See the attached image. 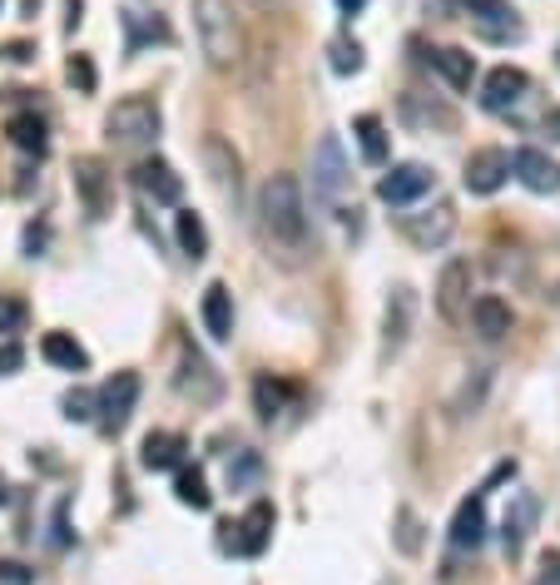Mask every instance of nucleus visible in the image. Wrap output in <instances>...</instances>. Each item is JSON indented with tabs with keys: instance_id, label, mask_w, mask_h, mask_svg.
<instances>
[{
	"instance_id": "nucleus-1",
	"label": "nucleus",
	"mask_w": 560,
	"mask_h": 585,
	"mask_svg": "<svg viewBox=\"0 0 560 585\" xmlns=\"http://www.w3.org/2000/svg\"><path fill=\"white\" fill-rule=\"evenodd\" d=\"M258 223H263V239L288 263H298L303 253H308V209H303V189L293 174H273L268 184H263Z\"/></svg>"
},
{
	"instance_id": "nucleus-2",
	"label": "nucleus",
	"mask_w": 560,
	"mask_h": 585,
	"mask_svg": "<svg viewBox=\"0 0 560 585\" xmlns=\"http://www.w3.org/2000/svg\"><path fill=\"white\" fill-rule=\"evenodd\" d=\"M194 26H198V46H204L214 70H234L243 60V30L228 0H194Z\"/></svg>"
},
{
	"instance_id": "nucleus-3",
	"label": "nucleus",
	"mask_w": 560,
	"mask_h": 585,
	"mask_svg": "<svg viewBox=\"0 0 560 585\" xmlns=\"http://www.w3.org/2000/svg\"><path fill=\"white\" fill-rule=\"evenodd\" d=\"M160 104L150 100V94H130V100H120L110 110V120H104V134H110L120 149H144L160 140Z\"/></svg>"
},
{
	"instance_id": "nucleus-4",
	"label": "nucleus",
	"mask_w": 560,
	"mask_h": 585,
	"mask_svg": "<svg viewBox=\"0 0 560 585\" xmlns=\"http://www.w3.org/2000/svg\"><path fill=\"white\" fill-rule=\"evenodd\" d=\"M134 402H140V372H114V377L94 392V422H100V432H124Z\"/></svg>"
},
{
	"instance_id": "nucleus-5",
	"label": "nucleus",
	"mask_w": 560,
	"mask_h": 585,
	"mask_svg": "<svg viewBox=\"0 0 560 585\" xmlns=\"http://www.w3.org/2000/svg\"><path fill=\"white\" fill-rule=\"evenodd\" d=\"M224 546L238 551V556H263L273 541V506L268 502H253L248 512H243V521H224Z\"/></svg>"
},
{
	"instance_id": "nucleus-6",
	"label": "nucleus",
	"mask_w": 560,
	"mask_h": 585,
	"mask_svg": "<svg viewBox=\"0 0 560 585\" xmlns=\"http://www.w3.org/2000/svg\"><path fill=\"white\" fill-rule=\"evenodd\" d=\"M431 184H437V174L427 164H393V174L377 179V199L401 209V204H417L421 194H431Z\"/></svg>"
},
{
	"instance_id": "nucleus-7",
	"label": "nucleus",
	"mask_w": 560,
	"mask_h": 585,
	"mask_svg": "<svg viewBox=\"0 0 560 585\" xmlns=\"http://www.w3.org/2000/svg\"><path fill=\"white\" fill-rule=\"evenodd\" d=\"M437 313L447 323H467L471 313V263L467 259H451L437 279Z\"/></svg>"
},
{
	"instance_id": "nucleus-8",
	"label": "nucleus",
	"mask_w": 560,
	"mask_h": 585,
	"mask_svg": "<svg viewBox=\"0 0 560 585\" xmlns=\"http://www.w3.org/2000/svg\"><path fill=\"white\" fill-rule=\"evenodd\" d=\"M401 233H407L417 249H441V243L457 233V209L441 199L437 209H421V214H407L401 219Z\"/></svg>"
},
{
	"instance_id": "nucleus-9",
	"label": "nucleus",
	"mask_w": 560,
	"mask_h": 585,
	"mask_svg": "<svg viewBox=\"0 0 560 585\" xmlns=\"http://www.w3.org/2000/svg\"><path fill=\"white\" fill-rule=\"evenodd\" d=\"M511 174L521 179L531 194H560V164L546 149H516L511 154Z\"/></svg>"
},
{
	"instance_id": "nucleus-10",
	"label": "nucleus",
	"mask_w": 560,
	"mask_h": 585,
	"mask_svg": "<svg viewBox=\"0 0 560 585\" xmlns=\"http://www.w3.org/2000/svg\"><path fill=\"white\" fill-rule=\"evenodd\" d=\"M134 184H140V194L154 199V204H179V199H184V179L174 174L169 159H140V164H134Z\"/></svg>"
},
{
	"instance_id": "nucleus-11",
	"label": "nucleus",
	"mask_w": 560,
	"mask_h": 585,
	"mask_svg": "<svg viewBox=\"0 0 560 585\" xmlns=\"http://www.w3.org/2000/svg\"><path fill=\"white\" fill-rule=\"evenodd\" d=\"M536 516H541V502H536L531 492H516L511 506H506V521H501V541H506V556H521L526 541H531L536 531Z\"/></svg>"
},
{
	"instance_id": "nucleus-12",
	"label": "nucleus",
	"mask_w": 560,
	"mask_h": 585,
	"mask_svg": "<svg viewBox=\"0 0 560 585\" xmlns=\"http://www.w3.org/2000/svg\"><path fill=\"white\" fill-rule=\"evenodd\" d=\"M526 90H531V74L516 70V65H496L491 74H486V84H481V104L491 114H506Z\"/></svg>"
},
{
	"instance_id": "nucleus-13",
	"label": "nucleus",
	"mask_w": 560,
	"mask_h": 585,
	"mask_svg": "<svg viewBox=\"0 0 560 585\" xmlns=\"http://www.w3.org/2000/svg\"><path fill=\"white\" fill-rule=\"evenodd\" d=\"M511 179V154L506 149H477L467 159V189L471 194H496Z\"/></svg>"
},
{
	"instance_id": "nucleus-14",
	"label": "nucleus",
	"mask_w": 560,
	"mask_h": 585,
	"mask_svg": "<svg viewBox=\"0 0 560 585\" xmlns=\"http://www.w3.org/2000/svg\"><path fill=\"white\" fill-rule=\"evenodd\" d=\"M75 189H80L84 209H90V219H104V214H110V169H104L94 154L75 159Z\"/></svg>"
},
{
	"instance_id": "nucleus-15",
	"label": "nucleus",
	"mask_w": 560,
	"mask_h": 585,
	"mask_svg": "<svg viewBox=\"0 0 560 585\" xmlns=\"http://www.w3.org/2000/svg\"><path fill=\"white\" fill-rule=\"evenodd\" d=\"M313 184H318V194L327 199V204L347 189V159H343V144H337L333 134L318 144V159H313Z\"/></svg>"
},
{
	"instance_id": "nucleus-16",
	"label": "nucleus",
	"mask_w": 560,
	"mask_h": 585,
	"mask_svg": "<svg viewBox=\"0 0 560 585\" xmlns=\"http://www.w3.org/2000/svg\"><path fill=\"white\" fill-rule=\"evenodd\" d=\"M486 541V496L471 492L467 502L457 506V516H451V546L457 551H477Z\"/></svg>"
},
{
	"instance_id": "nucleus-17",
	"label": "nucleus",
	"mask_w": 560,
	"mask_h": 585,
	"mask_svg": "<svg viewBox=\"0 0 560 585\" xmlns=\"http://www.w3.org/2000/svg\"><path fill=\"white\" fill-rule=\"evenodd\" d=\"M184 452H189V442L179 437V432H150L140 446V466L144 472H179V466H184Z\"/></svg>"
},
{
	"instance_id": "nucleus-18",
	"label": "nucleus",
	"mask_w": 560,
	"mask_h": 585,
	"mask_svg": "<svg viewBox=\"0 0 560 585\" xmlns=\"http://www.w3.org/2000/svg\"><path fill=\"white\" fill-rule=\"evenodd\" d=\"M427 65L437 70L441 80L451 84V90H471V80H477V60H471V50H457V46L431 50V56H427Z\"/></svg>"
},
{
	"instance_id": "nucleus-19",
	"label": "nucleus",
	"mask_w": 560,
	"mask_h": 585,
	"mask_svg": "<svg viewBox=\"0 0 560 585\" xmlns=\"http://www.w3.org/2000/svg\"><path fill=\"white\" fill-rule=\"evenodd\" d=\"M204 327H208V337H218V343L234 337V293H228L224 283H208L204 289Z\"/></svg>"
},
{
	"instance_id": "nucleus-20",
	"label": "nucleus",
	"mask_w": 560,
	"mask_h": 585,
	"mask_svg": "<svg viewBox=\"0 0 560 585\" xmlns=\"http://www.w3.org/2000/svg\"><path fill=\"white\" fill-rule=\"evenodd\" d=\"M411 307H417V297H411V289H393V297H387V323H383V353L393 357L401 343H407V327H411Z\"/></svg>"
},
{
	"instance_id": "nucleus-21",
	"label": "nucleus",
	"mask_w": 560,
	"mask_h": 585,
	"mask_svg": "<svg viewBox=\"0 0 560 585\" xmlns=\"http://www.w3.org/2000/svg\"><path fill=\"white\" fill-rule=\"evenodd\" d=\"M467 317L477 323V333H481V337H491V343H496V337L511 333V303H501L496 293H481L477 303H471V313H467Z\"/></svg>"
},
{
	"instance_id": "nucleus-22",
	"label": "nucleus",
	"mask_w": 560,
	"mask_h": 585,
	"mask_svg": "<svg viewBox=\"0 0 560 585\" xmlns=\"http://www.w3.org/2000/svg\"><path fill=\"white\" fill-rule=\"evenodd\" d=\"M40 357H45L50 367H65V372H84V367H90V353H84L70 333H45V337H40Z\"/></svg>"
},
{
	"instance_id": "nucleus-23",
	"label": "nucleus",
	"mask_w": 560,
	"mask_h": 585,
	"mask_svg": "<svg viewBox=\"0 0 560 585\" xmlns=\"http://www.w3.org/2000/svg\"><path fill=\"white\" fill-rule=\"evenodd\" d=\"M6 134H10V144H16L20 154H35L40 159L50 149V134H45V120H40V114H10Z\"/></svg>"
},
{
	"instance_id": "nucleus-24",
	"label": "nucleus",
	"mask_w": 560,
	"mask_h": 585,
	"mask_svg": "<svg viewBox=\"0 0 560 585\" xmlns=\"http://www.w3.org/2000/svg\"><path fill=\"white\" fill-rule=\"evenodd\" d=\"M179 387L194 392L198 402H214L218 397V377L208 372V363L194 353V347H184V372H179Z\"/></svg>"
},
{
	"instance_id": "nucleus-25",
	"label": "nucleus",
	"mask_w": 560,
	"mask_h": 585,
	"mask_svg": "<svg viewBox=\"0 0 560 585\" xmlns=\"http://www.w3.org/2000/svg\"><path fill=\"white\" fill-rule=\"evenodd\" d=\"M124 30H130V40H124V50H130V56H140L144 46H154V40H169V26L160 16H140V10H124Z\"/></svg>"
},
{
	"instance_id": "nucleus-26",
	"label": "nucleus",
	"mask_w": 560,
	"mask_h": 585,
	"mask_svg": "<svg viewBox=\"0 0 560 585\" xmlns=\"http://www.w3.org/2000/svg\"><path fill=\"white\" fill-rule=\"evenodd\" d=\"M288 397H293V387H288L283 377H268V372H263V377L253 382V407H258V417H263V422L278 417V412L288 407Z\"/></svg>"
},
{
	"instance_id": "nucleus-27",
	"label": "nucleus",
	"mask_w": 560,
	"mask_h": 585,
	"mask_svg": "<svg viewBox=\"0 0 560 585\" xmlns=\"http://www.w3.org/2000/svg\"><path fill=\"white\" fill-rule=\"evenodd\" d=\"M353 134H357V144H363L367 164H387V124L377 120V114H357Z\"/></svg>"
},
{
	"instance_id": "nucleus-28",
	"label": "nucleus",
	"mask_w": 560,
	"mask_h": 585,
	"mask_svg": "<svg viewBox=\"0 0 560 585\" xmlns=\"http://www.w3.org/2000/svg\"><path fill=\"white\" fill-rule=\"evenodd\" d=\"M204 154L214 159L218 189H224V194H228V199H234V204H238V189H243V179H238V154H234V149H228L224 140H208V144H204Z\"/></svg>"
},
{
	"instance_id": "nucleus-29",
	"label": "nucleus",
	"mask_w": 560,
	"mask_h": 585,
	"mask_svg": "<svg viewBox=\"0 0 560 585\" xmlns=\"http://www.w3.org/2000/svg\"><path fill=\"white\" fill-rule=\"evenodd\" d=\"M174 496L184 506H194V512H208V506H214V492H208V482H204V472H198V466H179Z\"/></svg>"
},
{
	"instance_id": "nucleus-30",
	"label": "nucleus",
	"mask_w": 560,
	"mask_h": 585,
	"mask_svg": "<svg viewBox=\"0 0 560 585\" xmlns=\"http://www.w3.org/2000/svg\"><path fill=\"white\" fill-rule=\"evenodd\" d=\"M174 233H179V249H184L194 263L208 253V229H204V219H198L194 209H184V214L174 219Z\"/></svg>"
},
{
	"instance_id": "nucleus-31",
	"label": "nucleus",
	"mask_w": 560,
	"mask_h": 585,
	"mask_svg": "<svg viewBox=\"0 0 560 585\" xmlns=\"http://www.w3.org/2000/svg\"><path fill=\"white\" fill-rule=\"evenodd\" d=\"M258 476H263V456H258V452H238L234 462H228V486H234V492L253 486Z\"/></svg>"
},
{
	"instance_id": "nucleus-32",
	"label": "nucleus",
	"mask_w": 560,
	"mask_h": 585,
	"mask_svg": "<svg viewBox=\"0 0 560 585\" xmlns=\"http://www.w3.org/2000/svg\"><path fill=\"white\" fill-rule=\"evenodd\" d=\"M327 56H333V70L337 74H357V70H363V46H357V40H347V36H337L333 46H327Z\"/></svg>"
},
{
	"instance_id": "nucleus-33",
	"label": "nucleus",
	"mask_w": 560,
	"mask_h": 585,
	"mask_svg": "<svg viewBox=\"0 0 560 585\" xmlns=\"http://www.w3.org/2000/svg\"><path fill=\"white\" fill-rule=\"evenodd\" d=\"M26 317H30V307L20 303V297H10V293H0V333H20L26 327Z\"/></svg>"
},
{
	"instance_id": "nucleus-34",
	"label": "nucleus",
	"mask_w": 560,
	"mask_h": 585,
	"mask_svg": "<svg viewBox=\"0 0 560 585\" xmlns=\"http://www.w3.org/2000/svg\"><path fill=\"white\" fill-rule=\"evenodd\" d=\"M65 74H70V84H75L80 94H94V84H100V74H94V60L90 56H70Z\"/></svg>"
},
{
	"instance_id": "nucleus-35",
	"label": "nucleus",
	"mask_w": 560,
	"mask_h": 585,
	"mask_svg": "<svg viewBox=\"0 0 560 585\" xmlns=\"http://www.w3.org/2000/svg\"><path fill=\"white\" fill-rule=\"evenodd\" d=\"M417 531H421V521L411 516L407 506H401V512H397V546L407 551V556H417V551H421V536H417Z\"/></svg>"
},
{
	"instance_id": "nucleus-36",
	"label": "nucleus",
	"mask_w": 560,
	"mask_h": 585,
	"mask_svg": "<svg viewBox=\"0 0 560 585\" xmlns=\"http://www.w3.org/2000/svg\"><path fill=\"white\" fill-rule=\"evenodd\" d=\"M65 417L70 422H94V392H84V387H75V392H65Z\"/></svg>"
},
{
	"instance_id": "nucleus-37",
	"label": "nucleus",
	"mask_w": 560,
	"mask_h": 585,
	"mask_svg": "<svg viewBox=\"0 0 560 585\" xmlns=\"http://www.w3.org/2000/svg\"><path fill=\"white\" fill-rule=\"evenodd\" d=\"M461 10H467L471 20H481V26H491V20L511 16V6H506V0H461Z\"/></svg>"
},
{
	"instance_id": "nucleus-38",
	"label": "nucleus",
	"mask_w": 560,
	"mask_h": 585,
	"mask_svg": "<svg viewBox=\"0 0 560 585\" xmlns=\"http://www.w3.org/2000/svg\"><path fill=\"white\" fill-rule=\"evenodd\" d=\"M0 585H35V571L20 561H0Z\"/></svg>"
},
{
	"instance_id": "nucleus-39",
	"label": "nucleus",
	"mask_w": 560,
	"mask_h": 585,
	"mask_svg": "<svg viewBox=\"0 0 560 585\" xmlns=\"http://www.w3.org/2000/svg\"><path fill=\"white\" fill-rule=\"evenodd\" d=\"M26 367V347L20 343H0V377H10V372Z\"/></svg>"
},
{
	"instance_id": "nucleus-40",
	"label": "nucleus",
	"mask_w": 560,
	"mask_h": 585,
	"mask_svg": "<svg viewBox=\"0 0 560 585\" xmlns=\"http://www.w3.org/2000/svg\"><path fill=\"white\" fill-rule=\"evenodd\" d=\"M45 243H50V229H45V223H30V229H26V259H40Z\"/></svg>"
},
{
	"instance_id": "nucleus-41",
	"label": "nucleus",
	"mask_w": 560,
	"mask_h": 585,
	"mask_svg": "<svg viewBox=\"0 0 560 585\" xmlns=\"http://www.w3.org/2000/svg\"><path fill=\"white\" fill-rule=\"evenodd\" d=\"M0 56H6L10 65H30V60H35V46H26V40H10V46L0 50Z\"/></svg>"
},
{
	"instance_id": "nucleus-42",
	"label": "nucleus",
	"mask_w": 560,
	"mask_h": 585,
	"mask_svg": "<svg viewBox=\"0 0 560 585\" xmlns=\"http://www.w3.org/2000/svg\"><path fill=\"white\" fill-rule=\"evenodd\" d=\"M541 566H546V576H560V551H546Z\"/></svg>"
},
{
	"instance_id": "nucleus-43",
	"label": "nucleus",
	"mask_w": 560,
	"mask_h": 585,
	"mask_svg": "<svg viewBox=\"0 0 560 585\" xmlns=\"http://www.w3.org/2000/svg\"><path fill=\"white\" fill-rule=\"evenodd\" d=\"M80 10H84L80 0H70V20H65V30H80Z\"/></svg>"
},
{
	"instance_id": "nucleus-44",
	"label": "nucleus",
	"mask_w": 560,
	"mask_h": 585,
	"mask_svg": "<svg viewBox=\"0 0 560 585\" xmlns=\"http://www.w3.org/2000/svg\"><path fill=\"white\" fill-rule=\"evenodd\" d=\"M363 6H367V0H337V10H343V16H357Z\"/></svg>"
},
{
	"instance_id": "nucleus-45",
	"label": "nucleus",
	"mask_w": 560,
	"mask_h": 585,
	"mask_svg": "<svg viewBox=\"0 0 560 585\" xmlns=\"http://www.w3.org/2000/svg\"><path fill=\"white\" fill-rule=\"evenodd\" d=\"M546 130H551V140H560V110L551 114V120H546Z\"/></svg>"
},
{
	"instance_id": "nucleus-46",
	"label": "nucleus",
	"mask_w": 560,
	"mask_h": 585,
	"mask_svg": "<svg viewBox=\"0 0 560 585\" xmlns=\"http://www.w3.org/2000/svg\"><path fill=\"white\" fill-rule=\"evenodd\" d=\"M10 502V482H6V472H0V506Z\"/></svg>"
},
{
	"instance_id": "nucleus-47",
	"label": "nucleus",
	"mask_w": 560,
	"mask_h": 585,
	"mask_svg": "<svg viewBox=\"0 0 560 585\" xmlns=\"http://www.w3.org/2000/svg\"><path fill=\"white\" fill-rule=\"evenodd\" d=\"M536 585H560V576H541V581H536Z\"/></svg>"
},
{
	"instance_id": "nucleus-48",
	"label": "nucleus",
	"mask_w": 560,
	"mask_h": 585,
	"mask_svg": "<svg viewBox=\"0 0 560 585\" xmlns=\"http://www.w3.org/2000/svg\"><path fill=\"white\" fill-rule=\"evenodd\" d=\"M253 6H278V0H253Z\"/></svg>"
},
{
	"instance_id": "nucleus-49",
	"label": "nucleus",
	"mask_w": 560,
	"mask_h": 585,
	"mask_svg": "<svg viewBox=\"0 0 560 585\" xmlns=\"http://www.w3.org/2000/svg\"><path fill=\"white\" fill-rule=\"evenodd\" d=\"M0 6H6V0H0Z\"/></svg>"
}]
</instances>
